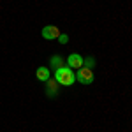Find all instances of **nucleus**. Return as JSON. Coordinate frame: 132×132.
<instances>
[{
  "label": "nucleus",
  "mask_w": 132,
  "mask_h": 132,
  "mask_svg": "<svg viewBox=\"0 0 132 132\" xmlns=\"http://www.w3.org/2000/svg\"><path fill=\"white\" fill-rule=\"evenodd\" d=\"M83 67H88V69L95 67V58H92V56H88V58H83Z\"/></svg>",
  "instance_id": "nucleus-8"
},
{
  "label": "nucleus",
  "mask_w": 132,
  "mask_h": 132,
  "mask_svg": "<svg viewBox=\"0 0 132 132\" xmlns=\"http://www.w3.org/2000/svg\"><path fill=\"white\" fill-rule=\"evenodd\" d=\"M58 42H60V44H67V42H69V37H67V34H60V37H58Z\"/></svg>",
  "instance_id": "nucleus-9"
},
{
  "label": "nucleus",
  "mask_w": 132,
  "mask_h": 132,
  "mask_svg": "<svg viewBox=\"0 0 132 132\" xmlns=\"http://www.w3.org/2000/svg\"><path fill=\"white\" fill-rule=\"evenodd\" d=\"M55 79H56V83L58 85H62V86H71V85H74V81H76V74L72 72L71 67H58V69H55Z\"/></svg>",
  "instance_id": "nucleus-1"
},
{
  "label": "nucleus",
  "mask_w": 132,
  "mask_h": 132,
  "mask_svg": "<svg viewBox=\"0 0 132 132\" xmlns=\"http://www.w3.org/2000/svg\"><path fill=\"white\" fill-rule=\"evenodd\" d=\"M67 67L71 69H81L83 67V56L79 53H71L67 58Z\"/></svg>",
  "instance_id": "nucleus-4"
},
{
  "label": "nucleus",
  "mask_w": 132,
  "mask_h": 132,
  "mask_svg": "<svg viewBox=\"0 0 132 132\" xmlns=\"http://www.w3.org/2000/svg\"><path fill=\"white\" fill-rule=\"evenodd\" d=\"M58 83L56 79H48L46 81V93H48V97H55V95H58Z\"/></svg>",
  "instance_id": "nucleus-5"
},
{
  "label": "nucleus",
  "mask_w": 132,
  "mask_h": 132,
  "mask_svg": "<svg viewBox=\"0 0 132 132\" xmlns=\"http://www.w3.org/2000/svg\"><path fill=\"white\" fill-rule=\"evenodd\" d=\"M50 63H51V67H55V69L63 67V58H62L60 55H55V56H51V58H50Z\"/></svg>",
  "instance_id": "nucleus-7"
},
{
  "label": "nucleus",
  "mask_w": 132,
  "mask_h": 132,
  "mask_svg": "<svg viewBox=\"0 0 132 132\" xmlns=\"http://www.w3.org/2000/svg\"><path fill=\"white\" fill-rule=\"evenodd\" d=\"M35 76H37V79H39V81L46 83L48 79H50V69H48V67H39L37 72H35Z\"/></svg>",
  "instance_id": "nucleus-6"
},
{
  "label": "nucleus",
  "mask_w": 132,
  "mask_h": 132,
  "mask_svg": "<svg viewBox=\"0 0 132 132\" xmlns=\"http://www.w3.org/2000/svg\"><path fill=\"white\" fill-rule=\"evenodd\" d=\"M76 79L81 83V85H92L93 83V72L88 67H81V69H78V72H76Z\"/></svg>",
  "instance_id": "nucleus-2"
},
{
  "label": "nucleus",
  "mask_w": 132,
  "mask_h": 132,
  "mask_svg": "<svg viewBox=\"0 0 132 132\" xmlns=\"http://www.w3.org/2000/svg\"><path fill=\"white\" fill-rule=\"evenodd\" d=\"M42 37L48 39V41H55V39L60 37V30H58L55 25H46V27L42 28Z\"/></svg>",
  "instance_id": "nucleus-3"
}]
</instances>
